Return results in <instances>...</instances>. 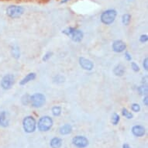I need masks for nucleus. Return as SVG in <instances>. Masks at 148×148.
<instances>
[{
    "instance_id": "4468645a",
    "label": "nucleus",
    "mask_w": 148,
    "mask_h": 148,
    "mask_svg": "<svg viewBox=\"0 0 148 148\" xmlns=\"http://www.w3.org/2000/svg\"><path fill=\"white\" fill-rule=\"evenodd\" d=\"M72 131V127L69 124H65L60 128V134L61 135H67L71 133Z\"/></svg>"
},
{
    "instance_id": "393cba45",
    "label": "nucleus",
    "mask_w": 148,
    "mask_h": 148,
    "mask_svg": "<svg viewBox=\"0 0 148 148\" xmlns=\"http://www.w3.org/2000/svg\"><path fill=\"white\" fill-rule=\"evenodd\" d=\"M131 109H132V111H134V112H140V105L139 104L134 103V104L131 106Z\"/></svg>"
},
{
    "instance_id": "f03ea898",
    "label": "nucleus",
    "mask_w": 148,
    "mask_h": 148,
    "mask_svg": "<svg viewBox=\"0 0 148 148\" xmlns=\"http://www.w3.org/2000/svg\"><path fill=\"white\" fill-rule=\"evenodd\" d=\"M24 12V9L20 5H10L6 9V14L12 19L20 18Z\"/></svg>"
},
{
    "instance_id": "473e14b6",
    "label": "nucleus",
    "mask_w": 148,
    "mask_h": 148,
    "mask_svg": "<svg viewBox=\"0 0 148 148\" xmlns=\"http://www.w3.org/2000/svg\"><path fill=\"white\" fill-rule=\"evenodd\" d=\"M123 148H130V147L128 144L125 143V144H123Z\"/></svg>"
},
{
    "instance_id": "dca6fc26",
    "label": "nucleus",
    "mask_w": 148,
    "mask_h": 148,
    "mask_svg": "<svg viewBox=\"0 0 148 148\" xmlns=\"http://www.w3.org/2000/svg\"><path fill=\"white\" fill-rule=\"evenodd\" d=\"M62 145V140L58 137H54L51 140V147L52 148H60Z\"/></svg>"
},
{
    "instance_id": "f8f14e48",
    "label": "nucleus",
    "mask_w": 148,
    "mask_h": 148,
    "mask_svg": "<svg viewBox=\"0 0 148 148\" xmlns=\"http://www.w3.org/2000/svg\"><path fill=\"white\" fill-rule=\"evenodd\" d=\"M71 39L75 42H80L83 38V33L79 29H75L73 33L71 34Z\"/></svg>"
},
{
    "instance_id": "f257e3e1",
    "label": "nucleus",
    "mask_w": 148,
    "mask_h": 148,
    "mask_svg": "<svg viewBox=\"0 0 148 148\" xmlns=\"http://www.w3.org/2000/svg\"><path fill=\"white\" fill-rule=\"evenodd\" d=\"M117 12L115 10H108L105 11L101 15V21L106 25L112 24L115 21Z\"/></svg>"
},
{
    "instance_id": "0eeeda50",
    "label": "nucleus",
    "mask_w": 148,
    "mask_h": 148,
    "mask_svg": "<svg viewBox=\"0 0 148 148\" xmlns=\"http://www.w3.org/2000/svg\"><path fill=\"white\" fill-rule=\"evenodd\" d=\"M72 143L74 145L78 148H85L88 145V139L82 136H77L74 137L72 140Z\"/></svg>"
},
{
    "instance_id": "9b49d317",
    "label": "nucleus",
    "mask_w": 148,
    "mask_h": 148,
    "mask_svg": "<svg viewBox=\"0 0 148 148\" xmlns=\"http://www.w3.org/2000/svg\"><path fill=\"white\" fill-rule=\"evenodd\" d=\"M132 133L134 134V136H143L145 134V129L142 126H134L132 128Z\"/></svg>"
},
{
    "instance_id": "aec40b11",
    "label": "nucleus",
    "mask_w": 148,
    "mask_h": 148,
    "mask_svg": "<svg viewBox=\"0 0 148 148\" xmlns=\"http://www.w3.org/2000/svg\"><path fill=\"white\" fill-rule=\"evenodd\" d=\"M122 114H123V116L127 118V119H132V118L134 117V116H133V114H132L131 112H129L126 108H123V109H122Z\"/></svg>"
},
{
    "instance_id": "c85d7f7f",
    "label": "nucleus",
    "mask_w": 148,
    "mask_h": 148,
    "mask_svg": "<svg viewBox=\"0 0 148 148\" xmlns=\"http://www.w3.org/2000/svg\"><path fill=\"white\" fill-rule=\"evenodd\" d=\"M147 40H148V36L147 35H146V34L142 35V36L140 37V41L141 43H145V42H147Z\"/></svg>"
},
{
    "instance_id": "39448f33",
    "label": "nucleus",
    "mask_w": 148,
    "mask_h": 148,
    "mask_svg": "<svg viewBox=\"0 0 148 148\" xmlns=\"http://www.w3.org/2000/svg\"><path fill=\"white\" fill-rule=\"evenodd\" d=\"M52 125H53V120L51 117L47 116H42L38 121V129L42 132L48 131L52 127Z\"/></svg>"
},
{
    "instance_id": "6e6552de",
    "label": "nucleus",
    "mask_w": 148,
    "mask_h": 148,
    "mask_svg": "<svg viewBox=\"0 0 148 148\" xmlns=\"http://www.w3.org/2000/svg\"><path fill=\"white\" fill-rule=\"evenodd\" d=\"M79 64L83 69L87 71H91L94 68V64L92 63V61L86 59L85 58H79Z\"/></svg>"
},
{
    "instance_id": "ddd939ff",
    "label": "nucleus",
    "mask_w": 148,
    "mask_h": 148,
    "mask_svg": "<svg viewBox=\"0 0 148 148\" xmlns=\"http://www.w3.org/2000/svg\"><path fill=\"white\" fill-rule=\"evenodd\" d=\"M35 78H36V74L35 73H29L27 75H26V77L23 78L22 81H20V84L21 85H24L29 82L34 80Z\"/></svg>"
},
{
    "instance_id": "2eb2a0df",
    "label": "nucleus",
    "mask_w": 148,
    "mask_h": 148,
    "mask_svg": "<svg viewBox=\"0 0 148 148\" xmlns=\"http://www.w3.org/2000/svg\"><path fill=\"white\" fill-rule=\"evenodd\" d=\"M113 72L116 76H123L125 73V68L122 64H117L114 68Z\"/></svg>"
},
{
    "instance_id": "7ed1b4c3",
    "label": "nucleus",
    "mask_w": 148,
    "mask_h": 148,
    "mask_svg": "<svg viewBox=\"0 0 148 148\" xmlns=\"http://www.w3.org/2000/svg\"><path fill=\"white\" fill-rule=\"evenodd\" d=\"M46 98L41 93H35L30 96V104L34 108H40L45 104Z\"/></svg>"
},
{
    "instance_id": "5701e85b",
    "label": "nucleus",
    "mask_w": 148,
    "mask_h": 148,
    "mask_svg": "<svg viewBox=\"0 0 148 148\" xmlns=\"http://www.w3.org/2000/svg\"><path fill=\"white\" fill-rule=\"evenodd\" d=\"M138 92L140 95H147V86H140L138 88Z\"/></svg>"
},
{
    "instance_id": "412c9836",
    "label": "nucleus",
    "mask_w": 148,
    "mask_h": 148,
    "mask_svg": "<svg viewBox=\"0 0 148 148\" xmlns=\"http://www.w3.org/2000/svg\"><path fill=\"white\" fill-rule=\"evenodd\" d=\"M22 103L24 106H27L30 103V96L28 94H26L22 97Z\"/></svg>"
},
{
    "instance_id": "a211bd4d",
    "label": "nucleus",
    "mask_w": 148,
    "mask_h": 148,
    "mask_svg": "<svg viewBox=\"0 0 148 148\" xmlns=\"http://www.w3.org/2000/svg\"><path fill=\"white\" fill-rule=\"evenodd\" d=\"M130 19H131V16L130 14H124L122 17V22L125 26H127V25L130 24Z\"/></svg>"
},
{
    "instance_id": "7c9ffc66",
    "label": "nucleus",
    "mask_w": 148,
    "mask_h": 148,
    "mask_svg": "<svg viewBox=\"0 0 148 148\" xmlns=\"http://www.w3.org/2000/svg\"><path fill=\"white\" fill-rule=\"evenodd\" d=\"M125 58H126V59L127 61H131L132 60L131 55H130L128 52H126V53H125Z\"/></svg>"
},
{
    "instance_id": "2f4dec72",
    "label": "nucleus",
    "mask_w": 148,
    "mask_h": 148,
    "mask_svg": "<svg viewBox=\"0 0 148 148\" xmlns=\"http://www.w3.org/2000/svg\"><path fill=\"white\" fill-rule=\"evenodd\" d=\"M143 102L144 103V105H145L146 106H148V98H147V96H146V97L143 99Z\"/></svg>"
},
{
    "instance_id": "4be33fe9",
    "label": "nucleus",
    "mask_w": 148,
    "mask_h": 148,
    "mask_svg": "<svg viewBox=\"0 0 148 148\" xmlns=\"http://www.w3.org/2000/svg\"><path fill=\"white\" fill-rule=\"evenodd\" d=\"M119 119H120V118H119V116L117 113H113V115H112V123L113 125H117L118 124V123L119 122Z\"/></svg>"
},
{
    "instance_id": "bb28decb",
    "label": "nucleus",
    "mask_w": 148,
    "mask_h": 148,
    "mask_svg": "<svg viewBox=\"0 0 148 148\" xmlns=\"http://www.w3.org/2000/svg\"><path fill=\"white\" fill-rule=\"evenodd\" d=\"M52 54H53L52 52H48V53H47L44 56V58H43V61H48L49 59L51 58V57L52 56Z\"/></svg>"
},
{
    "instance_id": "423d86ee",
    "label": "nucleus",
    "mask_w": 148,
    "mask_h": 148,
    "mask_svg": "<svg viewBox=\"0 0 148 148\" xmlns=\"http://www.w3.org/2000/svg\"><path fill=\"white\" fill-rule=\"evenodd\" d=\"M15 83V77L11 74L6 75L2 78L1 81V87L3 88V89L8 90L10 89L12 86L14 85Z\"/></svg>"
},
{
    "instance_id": "6ab92c4d",
    "label": "nucleus",
    "mask_w": 148,
    "mask_h": 148,
    "mask_svg": "<svg viewBox=\"0 0 148 148\" xmlns=\"http://www.w3.org/2000/svg\"><path fill=\"white\" fill-rule=\"evenodd\" d=\"M52 113L54 116H59L61 113V107L53 106L52 108Z\"/></svg>"
},
{
    "instance_id": "72a5a7b5",
    "label": "nucleus",
    "mask_w": 148,
    "mask_h": 148,
    "mask_svg": "<svg viewBox=\"0 0 148 148\" xmlns=\"http://www.w3.org/2000/svg\"><path fill=\"white\" fill-rule=\"evenodd\" d=\"M68 1V0H64V1H62V2H61V3H67Z\"/></svg>"
},
{
    "instance_id": "cd10ccee",
    "label": "nucleus",
    "mask_w": 148,
    "mask_h": 148,
    "mask_svg": "<svg viewBox=\"0 0 148 148\" xmlns=\"http://www.w3.org/2000/svg\"><path fill=\"white\" fill-rule=\"evenodd\" d=\"M131 67L132 68H133V70H134V71H136V72H137V71H140V67H139V66L137 65V64H136L135 62H132Z\"/></svg>"
},
{
    "instance_id": "b1692460",
    "label": "nucleus",
    "mask_w": 148,
    "mask_h": 148,
    "mask_svg": "<svg viewBox=\"0 0 148 148\" xmlns=\"http://www.w3.org/2000/svg\"><path fill=\"white\" fill-rule=\"evenodd\" d=\"M53 82L56 83H61L64 82V78L61 75H57L53 78Z\"/></svg>"
},
{
    "instance_id": "f3484780",
    "label": "nucleus",
    "mask_w": 148,
    "mask_h": 148,
    "mask_svg": "<svg viewBox=\"0 0 148 148\" xmlns=\"http://www.w3.org/2000/svg\"><path fill=\"white\" fill-rule=\"evenodd\" d=\"M11 53H12V57L16 59L20 58V47L17 46V45H14L12 47L11 49Z\"/></svg>"
},
{
    "instance_id": "20e7f679",
    "label": "nucleus",
    "mask_w": 148,
    "mask_h": 148,
    "mask_svg": "<svg viewBox=\"0 0 148 148\" xmlns=\"http://www.w3.org/2000/svg\"><path fill=\"white\" fill-rule=\"evenodd\" d=\"M23 129H24L25 132H27L28 134L33 133L36 130V120L34 117L30 116L25 117L23 121Z\"/></svg>"
},
{
    "instance_id": "9d476101",
    "label": "nucleus",
    "mask_w": 148,
    "mask_h": 148,
    "mask_svg": "<svg viewBox=\"0 0 148 148\" xmlns=\"http://www.w3.org/2000/svg\"><path fill=\"white\" fill-rule=\"evenodd\" d=\"M10 123V119L8 113L5 111L0 112V126L3 127H7Z\"/></svg>"
},
{
    "instance_id": "1a4fd4ad",
    "label": "nucleus",
    "mask_w": 148,
    "mask_h": 148,
    "mask_svg": "<svg viewBox=\"0 0 148 148\" xmlns=\"http://www.w3.org/2000/svg\"><path fill=\"white\" fill-rule=\"evenodd\" d=\"M126 48V44L122 40H116L112 44V50L116 53H121Z\"/></svg>"
},
{
    "instance_id": "a878e982",
    "label": "nucleus",
    "mask_w": 148,
    "mask_h": 148,
    "mask_svg": "<svg viewBox=\"0 0 148 148\" xmlns=\"http://www.w3.org/2000/svg\"><path fill=\"white\" fill-rule=\"evenodd\" d=\"M75 28H72V27H70V28H68V29H64V30H63V33L64 34H66L67 36H71V34H72L73 31L75 30Z\"/></svg>"
},
{
    "instance_id": "c756f323",
    "label": "nucleus",
    "mask_w": 148,
    "mask_h": 148,
    "mask_svg": "<svg viewBox=\"0 0 148 148\" xmlns=\"http://www.w3.org/2000/svg\"><path fill=\"white\" fill-rule=\"evenodd\" d=\"M143 68H144L146 71L148 70V59L147 58L144 59V61H143Z\"/></svg>"
}]
</instances>
